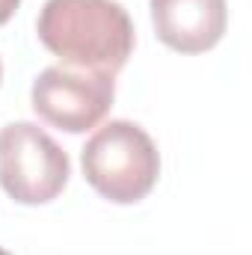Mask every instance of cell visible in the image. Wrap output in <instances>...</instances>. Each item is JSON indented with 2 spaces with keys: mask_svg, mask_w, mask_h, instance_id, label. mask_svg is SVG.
Masks as SVG:
<instances>
[{
  "mask_svg": "<svg viewBox=\"0 0 252 255\" xmlns=\"http://www.w3.org/2000/svg\"><path fill=\"white\" fill-rule=\"evenodd\" d=\"M36 36L63 65L110 77L133 54V21L116 0H45Z\"/></svg>",
  "mask_w": 252,
  "mask_h": 255,
  "instance_id": "obj_1",
  "label": "cell"
},
{
  "mask_svg": "<svg viewBox=\"0 0 252 255\" xmlns=\"http://www.w3.org/2000/svg\"><path fill=\"white\" fill-rule=\"evenodd\" d=\"M80 166L98 196L116 205H133L154 190L160 151L136 122L113 119L86 139Z\"/></svg>",
  "mask_w": 252,
  "mask_h": 255,
  "instance_id": "obj_2",
  "label": "cell"
},
{
  "mask_svg": "<svg viewBox=\"0 0 252 255\" xmlns=\"http://www.w3.org/2000/svg\"><path fill=\"white\" fill-rule=\"evenodd\" d=\"M71 160L33 122L0 128V187L18 205H48L68 184Z\"/></svg>",
  "mask_w": 252,
  "mask_h": 255,
  "instance_id": "obj_3",
  "label": "cell"
},
{
  "mask_svg": "<svg viewBox=\"0 0 252 255\" xmlns=\"http://www.w3.org/2000/svg\"><path fill=\"white\" fill-rule=\"evenodd\" d=\"M116 98V80L101 71L48 65L36 74L30 104L36 116L65 133H86L104 122Z\"/></svg>",
  "mask_w": 252,
  "mask_h": 255,
  "instance_id": "obj_4",
  "label": "cell"
},
{
  "mask_svg": "<svg viewBox=\"0 0 252 255\" xmlns=\"http://www.w3.org/2000/svg\"><path fill=\"white\" fill-rule=\"evenodd\" d=\"M157 39L178 54H205L229 27L226 0H148Z\"/></svg>",
  "mask_w": 252,
  "mask_h": 255,
  "instance_id": "obj_5",
  "label": "cell"
},
{
  "mask_svg": "<svg viewBox=\"0 0 252 255\" xmlns=\"http://www.w3.org/2000/svg\"><path fill=\"white\" fill-rule=\"evenodd\" d=\"M18 6H21V0H0V27L18 12Z\"/></svg>",
  "mask_w": 252,
  "mask_h": 255,
  "instance_id": "obj_6",
  "label": "cell"
},
{
  "mask_svg": "<svg viewBox=\"0 0 252 255\" xmlns=\"http://www.w3.org/2000/svg\"><path fill=\"white\" fill-rule=\"evenodd\" d=\"M0 255H12V253H9V250H3V247H0Z\"/></svg>",
  "mask_w": 252,
  "mask_h": 255,
  "instance_id": "obj_7",
  "label": "cell"
},
{
  "mask_svg": "<svg viewBox=\"0 0 252 255\" xmlns=\"http://www.w3.org/2000/svg\"><path fill=\"white\" fill-rule=\"evenodd\" d=\"M0 80H3V63H0Z\"/></svg>",
  "mask_w": 252,
  "mask_h": 255,
  "instance_id": "obj_8",
  "label": "cell"
}]
</instances>
